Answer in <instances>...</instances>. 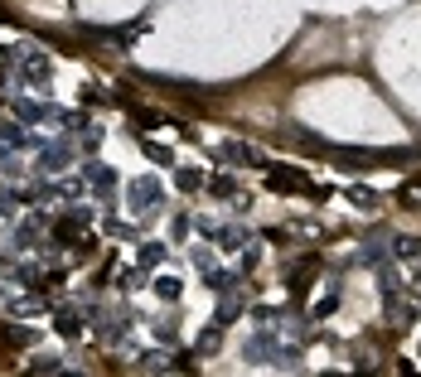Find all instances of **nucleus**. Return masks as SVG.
<instances>
[{
    "mask_svg": "<svg viewBox=\"0 0 421 377\" xmlns=\"http://www.w3.org/2000/svg\"><path fill=\"white\" fill-rule=\"evenodd\" d=\"M126 198H131V213H150V208H160V203H165V188H160L155 174H140V179H131Z\"/></svg>",
    "mask_w": 421,
    "mask_h": 377,
    "instance_id": "1",
    "label": "nucleus"
},
{
    "mask_svg": "<svg viewBox=\"0 0 421 377\" xmlns=\"http://www.w3.org/2000/svg\"><path fill=\"white\" fill-rule=\"evenodd\" d=\"M266 188H276V193H305L310 179L296 174V169H266Z\"/></svg>",
    "mask_w": 421,
    "mask_h": 377,
    "instance_id": "2",
    "label": "nucleus"
},
{
    "mask_svg": "<svg viewBox=\"0 0 421 377\" xmlns=\"http://www.w3.org/2000/svg\"><path fill=\"white\" fill-rule=\"evenodd\" d=\"M63 164H68V145H44V140H39V160H34V169H39V174H58Z\"/></svg>",
    "mask_w": 421,
    "mask_h": 377,
    "instance_id": "3",
    "label": "nucleus"
},
{
    "mask_svg": "<svg viewBox=\"0 0 421 377\" xmlns=\"http://www.w3.org/2000/svg\"><path fill=\"white\" fill-rule=\"evenodd\" d=\"M83 179H87L92 188H97V193H112V188H116V174L107 169V164H87V169H83Z\"/></svg>",
    "mask_w": 421,
    "mask_h": 377,
    "instance_id": "4",
    "label": "nucleus"
},
{
    "mask_svg": "<svg viewBox=\"0 0 421 377\" xmlns=\"http://www.w3.org/2000/svg\"><path fill=\"white\" fill-rule=\"evenodd\" d=\"M223 155H228L232 164H262V155H257L247 140H228V145H223Z\"/></svg>",
    "mask_w": 421,
    "mask_h": 377,
    "instance_id": "5",
    "label": "nucleus"
},
{
    "mask_svg": "<svg viewBox=\"0 0 421 377\" xmlns=\"http://www.w3.org/2000/svg\"><path fill=\"white\" fill-rule=\"evenodd\" d=\"M25 82H34V87L49 82V58H44V54H29L25 58Z\"/></svg>",
    "mask_w": 421,
    "mask_h": 377,
    "instance_id": "6",
    "label": "nucleus"
},
{
    "mask_svg": "<svg viewBox=\"0 0 421 377\" xmlns=\"http://www.w3.org/2000/svg\"><path fill=\"white\" fill-rule=\"evenodd\" d=\"M378 291H383V300H397L402 281H397V271H393V266H383V271H378Z\"/></svg>",
    "mask_w": 421,
    "mask_h": 377,
    "instance_id": "7",
    "label": "nucleus"
},
{
    "mask_svg": "<svg viewBox=\"0 0 421 377\" xmlns=\"http://www.w3.org/2000/svg\"><path fill=\"white\" fill-rule=\"evenodd\" d=\"M58 334H63V339H78V334H83V315L63 310V315H58Z\"/></svg>",
    "mask_w": 421,
    "mask_h": 377,
    "instance_id": "8",
    "label": "nucleus"
},
{
    "mask_svg": "<svg viewBox=\"0 0 421 377\" xmlns=\"http://www.w3.org/2000/svg\"><path fill=\"white\" fill-rule=\"evenodd\" d=\"M0 145H15V150H20V145H29L25 126H15V121H5V126H0Z\"/></svg>",
    "mask_w": 421,
    "mask_h": 377,
    "instance_id": "9",
    "label": "nucleus"
},
{
    "mask_svg": "<svg viewBox=\"0 0 421 377\" xmlns=\"http://www.w3.org/2000/svg\"><path fill=\"white\" fill-rule=\"evenodd\" d=\"M165 257H169L165 242H145V247H140V266H160Z\"/></svg>",
    "mask_w": 421,
    "mask_h": 377,
    "instance_id": "10",
    "label": "nucleus"
},
{
    "mask_svg": "<svg viewBox=\"0 0 421 377\" xmlns=\"http://www.w3.org/2000/svg\"><path fill=\"white\" fill-rule=\"evenodd\" d=\"M349 203H359V208H373V203H378V193H373V188H364V184H349Z\"/></svg>",
    "mask_w": 421,
    "mask_h": 377,
    "instance_id": "11",
    "label": "nucleus"
},
{
    "mask_svg": "<svg viewBox=\"0 0 421 377\" xmlns=\"http://www.w3.org/2000/svg\"><path fill=\"white\" fill-rule=\"evenodd\" d=\"M393 252L402 257V261H417V257H421V242H417V237H397Z\"/></svg>",
    "mask_w": 421,
    "mask_h": 377,
    "instance_id": "12",
    "label": "nucleus"
},
{
    "mask_svg": "<svg viewBox=\"0 0 421 377\" xmlns=\"http://www.w3.org/2000/svg\"><path fill=\"white\" fill-rule=\"evenodd\" d=\"M397 198H402L407 208H417V203H421V179H412V184H402V193H397Z\"/></svg>",
    "mask_w": 421,
    "mask_h": 377,
    "instance_id": "13",
    "label": "nucleus"
},
{
    "mask_svg": "<svg viewBox=\"0 0 421 377\" xmlns=\"http://www.w3.org/2000/svg\"><path fill=\"white\" fill-rule=\"evenodd\" d=\"M208 188H213V193H218V198H232V179H228V174H213V179H208Z\"/></svg>",
    "mask_w": 421,
    "mask_h": 377,
    "instance_id": "14",
    "label": "nucleus"
},
{
    "mask_svg": "<svg viewBox=\"0 0 421 377\" xmlns=\"http://www.w3.org/2000/svg\"><path fill=\"white\" fill-rule=\"evenodd\" d=\"M198 184H203V174H198V169H179V188H184V193H194Z\"/></svg>",
    "mask_w": 421,
    "mask_h": 377,
    "instance_id": "15",
    "label": "nucleus"
},
{
    "mask_svg": "<svg viewBox=\"0 0 421 377\" xmlns=\"http://www.w3.org/2000/svg\"><path fill=\"white\" fill-rule=\"evenodd\" d=\"M218 242H223V247H242V242H247V232H237V227H223V232H218Z\"/></svg>",
    "mask_w": 421,
    "mask_h": 377,
    "instance_id": "16",
    "label": "nucleus"
},
{
    "mask_svg": "<svg viewBox=\"0 0 421 377\" xmlns=\"http://www.w3.org/2000/svg\"><path fill=\"white\" fill-rule=\"evenodd\" d=\"M140 368H145V373H165L169 363L160 358V353H145V358H140Z\"/></svg>",
    "mask_w": 421,
    "mask_h": 377,
    "instance_id": "17",
    "label": "nucleus"
},
{
    "mask_svg": "<svg viewBox=\"0 0 421 377\" xmlns=\"http://www.w3.org/2000/svg\"><path fill=\"white\" fill-rule=\"evenodd\" d=\"M34 373H63V363H58V358H49V353H44V358H34Z\"/></svg>",
    "mask_w": 421,
    "mask_h": 377,
    "instance_id": "18",
    "label": "nucleus"
},
{
    "mask_svg": "<svg viewBox=\"0 0 421 377\" xmlns=\"http://www.w3.org/2000/svg\"><path fill=\"white\" fill-rule=\"evenodd\" d=\"M145 155H150L155 164H169V150H165V145H155V140H145Z\"/></svg>",
    "mask_w": 421,
    "mask_h": 377,
    "instance_id": "19",
    "label": "nucleus"
},
{
    "mask_svg": "<svg viewBox=\"0 0 421 377\" xmlns=\"http://www.w3.org/2000/svg\"><path fill=\"white\" fill-rule=\"evenodd\" d=\"M155 291H160L165 300H174V296H179V281H174V276H165V281H155Z\"/></svg>",
    "mask_w": 421,
    "mask_h": 377,
    "instance_id": "20",
    "label": "nucleus"
}]
</instances>
